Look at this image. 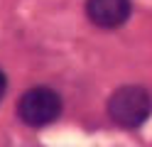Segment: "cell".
<instances>
[{
	"label": "cell",
	"mask_w": 152,
	"mask_h": 147,
	"mask_svg": "<svg viewBox=\"0 0 152 147\" xmlns=\"http://www.w3.org/2000/svg\"><path fill=\"white\" fill-rule=\"evenodd\" d=\"M152 110V98L147 88L142 86H120L118 91H113L108 98V115L118 127H140L150 118Z\"/></svg>",
	"instance_id": "1"
},
{
	"label": "cell",
	"mask_w": 152,
	"mask_h": 147,
	"mask_svg": "<svg viewBox=\"0 0 152 147\" xmlns=\"http://www.w3.org/2000/svg\"><path fill=\"white\" fill-rule=\"evenodd\" d=\"M61 115V98L49 86H34L17 101V118L30 127L52 125Z\"/></svg>",
	"instance_id": "2"
},
{
	"label": "cell",
	"mask_w": 152,
	"mask_h": 147,
	"mask_svg": "<svg viewBox=\"0 0 152 147\" xmlns=\"http://www.w3.org/2000/svg\"><path fill=\"white\" fill-rule=\"evenodd\" d=\"M86 15L96 27L115 29L130 17V0H86Z\"/></svg>",
	"instance_id": "3"
},
{
	"label": "cell",
	"mask_w": 152,
	"mask_h": 147,
	"mask_svg": "<svg viewBox=\"0 0 152 147\" xmlns=\"http://www.w3.org/2000/svg\"><path fill=\"white\" fill-rule=\"evenodd\" d=\"M5 91H7V78H5V74H3V71H0V101H3Z\"/></svg>",
	"instance_id": "4"
}]
</instances>
